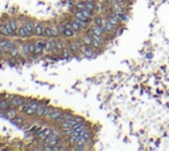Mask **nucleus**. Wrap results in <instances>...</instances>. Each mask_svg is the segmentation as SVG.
I'll return each mask as SVG.
<instances>
[{"instance_id":"1","label":"nucleus","mask_w":169,"mask_h":151,"mask_svg":"<svg viewBox=\"0 0 169 151\" xmlns=\"http://www.w3.org/2000/svg\"><path fill=\"white\" fill-rule=\"evenodd\" d=\"M62 112H63V110L61 109V107H54V106H50V105H49V107H48V110H46V114H45L44 119H49V121L56 122L57 119L61 117Z\"/></svg>"},{"instance_id":"2","label":"nucleus","mask_w":169,"mask_h":151,"mask_svg":"<svg viewBox=\"0 0 169 151\" xmlns=\"http://www.w3.org/2000/svg\"><path fill=\"white\" fill-rule=\"evenodd\" d=\"M40 103V100H37V98H32L30 100L29 105L27 106L25 112H24V114H25L27 117H29V118H32V117H36V112H37V106Z\"/></svg>"},{"instance_id":"3","label":"nucleus","mask_w":169,"mask_h":151,"mask_svg":"<svg viewBox=\"0 0 169 151\" xmlns=\"http://www.w3.org/2000/svg\"><path fill=\"white\" fill-rule=\"evenodd\" d=\"M49 105H50V103H49L48 100H41V101H40L35 118H37V119H44V117H45V114H46V110H48Z\"/></svg>"},{"instance_id":"4","label":"nucleus","mask_w":169,"mask_h":151,"mask_svg":"<svg viewBox=\"0 0 169 151\" xmlns=\"http://www.w3.org/2000/svg\"><path fill=\"white\" fill-rule=\"evenodd\" d=\"M20 49H21V54L25 57H29V56H33L35 53V49H36V42H24L23 45H20Z\"/></svg>"},{"instance_id":"5","label":"nucleus","mask_w":169,"mask_h":151,"mask_svg":"<svg viewBox=\"0 0 169 151\" xmlns=\"http://www.w3.org/2000/svg\"><path fill=\"white\" fill-rule=\"evenodd\" d=\"M61 131H58V130H52V132H50V135L46 138V141L44 142L45 144H50L52 147L54 146V144H57L58 142L61 141Z\"/></svg>"},{"instance_id":"6","label":"nucleus","mask_w":169,"mask_h":151,"mask_svg":"<svg viewBox=\"0 0 169 151\" xmlns=\"http://www.w3.org/2000/svg\"><path fill=\"white\" fill-rule=\"evenodd\" d=\"M1 113H3V117H4V118H7L8 121L12 122V121H13V119L17 117V114H19L20 112H19V109H17V107L10 106L8 109H5L4 112H1Z\"/></svg>"},{"instance_id":"7","label":"nucleus","mask_w":169,"mask_h":151,"mask_svg":"<svg viewBox=\"0 0 169 151\" xmlns=\"http://www.w3.org/2000/svg\"><path fill=\"white\" fill-rule=\"evenodd\" d=\"M67 47H69V49L72 51L73 56L77 57V54L81 53V48H82V44L79 40H72V41L67 42Z\"/></svg>"},{"instance_id":"8","label":"nucleus","mask_w":169,"mask_h":151,"mask_svg":"<svg viewBox=\"0 0 169 151\" xmlns=\"http://www.w3.org/2000/svg\"><path fill=\"white\" fill-rule=\"evenodd\" d=\"M81 54L86 58H94V57H97V51L93 47H90V45H82Z\"/></svg>"},{"instance_id":"9","label":"nucleus","mask_w":169,"mask_h":151,"mask_svg":"<svg viewBox=\"0 0 169 151\" xmlns=\"http://www.w3.org/2000/svg\"><path fill=\"white\" fill-rule=\"evenodd\" d=\"M7 98H8V101H10V105H11V106L17 107V109H19V106L21 105V102H23V98H24V97H21V95H17V94H10V95H7Z\"/></svg>"},{"instance_id":"10","label":"nucleus","mask_w":169,"mask_h":151,"mask_svg":"<svg viewBox=\"0 0 169 151\" xmlns=\"http://www.w3.org/2000/svg\"><path fill=\"white\" fill-rule=\"evenodd\" d=\"M90 30L94 33V35H98V36H100V37H106V36H108V32H107L103 25H93Z\"/></svg>"},{"instance_id":"11","label":"nucleus","mask_w":169,"mask_h":151,"mask_svg":"<svg viewBox=\"0 0 169 151\" xmlns=\"http://www.w3.org/2000/svg\"><path fill=\"white\" fill-rule=\"evenodd\" d=\"M12 122H13L15 125L20 126V127H25V123H28V122H27V115L24 113H21V114L19 113V114H17V117Z\"/></svg>"},{"instance_id":"12","label":"nucleus","mask_w":169,"mask_h":151,"mask_svg":"<svg viewBox=\"0 0 169 151\" xmlns=\"http://www.w3.org/2000/svg\"><path fill=\"white\" fill-rule=\"evenodd\" d=\"M33 36H36V37H41V36H44V23H41V21H36L35 23V33H33Z\"/></svg>"},{"instance_id":"13","label":"nucleus","mask_w":169,"mask_h":151,"mask_svg":"<svg viewBox=\"0 0 169 151\" xmlns=\"http://www.w3.org/2000/svg\"><path fill=\"white\" fill-rule=\"evenodd\" d=\"M17 36H19L20 39H23V40H27V39L30 37V35L28 33V30H27L24 24H23V25H19V29H17Z\"/></svg>"},{"instance_id":"14","label":"nucleus","mask_w":169,"mask_h":151,"mask_svg":"<svg viewBox=\"0 0 169 151\" xmlns=\"http://www.w3.org/2000/svg\"><path fill=\"white\" fill-rule=\"evenodd\" d=\"M79 41H81L82 45H90L91 47V44H93V36H91V33L86 32L85 35L79 39Z\"/></svg>"},{"instance_id":"15","label":"nucleus","mask_w":169,"mask_h":151,"mask_svg":"<svg viewBox=\"0 0 169 151\" xmlns=\"http://www.w3.org/2000/svg\"><path fill=\"white\" fill-rule=\"evenodd\" d=\"M50 132H52V129H49V127L42 129V130L37 134L38 141H40V142H45V141H46V138L49 137V135H50Z\"/></svg>"},{"instance_id":"16","label":"nucleus","mask_w":169,"mask_h":151,"mask_svg":"<svg viewBox=\"0 0 169 151\" xmlns=\"http://www.w3.org/2000/svg\"><path fill=\"white\" fill-rule=\"evenodd\" d=\"M35 23L36 21H32V20H25L24 21V25H25L27 30H28V33L30 35V37H33V33H35Z\"/></svg>"},{"instance_id":"17","label":"nucleus","mask_w":169,"mask_h":151,"mask_svg":"<svg viewBox=\"0 0 169 151\" xmlns=\"http://www.w3.org/2000/svg\"><path fill=\"white\" fill-rule=\"evenodd\" d=\"M67 27H70L73 30H74L75 33H79V32H82V28H81V25H79L77 21L73 19V20H70V21H67V23H65Z\"/></svg>"},{"instance_id":"18","label":"nucleus","mask_w":169,"mask_h":151,"mask_svg":"<svg viewBox=\"0 0 169 151\" xmlns=\"http://www.w3.org/2000/svg\"><path fill=\"white\" fill-rule=\"evenodd\" d=\"M73 117V113L70 112V110H63L62 114H61V117L57 119V123H61V122H63V121H66V119H70Z\"/></svg>"},{"instance_id":"19","label":"nucleus","mask_w":169,"mask_h":151,"mask_svg":"<svg viewBox=\"0 0 169 151\" xmlns=\"http://www.w3.org/2000/svg\"><path fill=\"white\" fill-rule=\"evenodd\" d=\"M11 105H10V101H8V98H0V113L4 112L5 109H8Z\"/></svg>"},{"instance_id":"20","label":"nucleus","mask_w":169,"mask_h":151,"mask_svg":"<svg viewBox=\"0 0 169 151\" xmlns=\"http://www.w3.org/2000/svg\"><path fill=\"white\" fill-rule=\"evenodd\" d=\"M42 37H45V39H50V37H53V36H52L50 24H44V36H42Z\"/></svg>"},{"instance_id":"21","label":"nucleus","mask_w":169,"mask_h":151,"mask_svg":"<svg viewBox=\"0 0 169 151\" xmlns=\"http://www.w3.org/2000/svg\"><path fill=\"white\" fill-rule=\"evenodd\" d=\"M75 35H77V33L74 32V30L70 28V27L66 25V29H65V32H63L62 36H63V37H66V39H72V37H74Z\"/></svg>"},{"instance_id":"22","label":"nucleus","mask_w":169,"mask_h":151,"mask_svg":"<svg viewBox=\"0 0 169 151\" xmlns=\"http://www.w3.org/2000/svg\"><path fill=\"white\" fill-rule=\"evenodd\" d=\"M50 28H52V36L54 37H60L61 33H60V29H58V24H50Z\"/></svg>"},{"instance_id":"23","label":"nucleus","mask_w":169,"mask_h":151,"mask_svg":"<svg viewBox=\"0 0 169 151\" xmlns=\"http://www.w3.org/2000/svg\"><path fill=\"white\" fill-rule=\"evenodd\" d=\"M103 16H99V15H95L93 17V25H103Z\"/></svg>"},{"instance_id":"24","label":"nucleus","mask_w":169,"mask_h":151,"mask_svg":"<svg viewBox=\"0 0 169 151\" xmlns=\"http://www.w3.org/2000/svg\"><path fill=\"white\" fill-rule=\"evenodd\" d=\"M116 15H118L119 20H120V23H127L128 21V15L125 13L124 11H120V12H116Z\"/></svg>"},{"instance_id":"25","label":"nucleus","mask_w":169,"mask_h":151,"mask_svg":"<svg viewBox=\"0 0 169 151\" xmlns=\"http://www.w3.org/2000/svg\"><path fill=\"white\" fill-rule=\"evenodd\" d=\"M8 24L11 25V28L15 30V32L17 33V29H19V24H17V20L15 19V17H11L10 20H8Z\"/></svg>"},{"instance_id":"26","label":"nucleus","mask_w":169,"mask_h":151,"mask_svg":"<svg viewBox=\"0 0 169 151\" xmlns=\"http://www.w3.org/2000/svg\"><path fill=\"white\" fill-rule=\"evenodd\" d=\"M70 121H72V122H73V125H74V123H81V122H83L85 119L82 118V117L75 115V114H73V117H72V118H70Z\"/></svg>"},{"instance_id":"27","label":"nucleus","mask_w":169,"mask_h":151,"mask_svg":"<svg viewBox=\"0 0 169 151\" xmlns=\"http://www.w3.org/2000/svg\"><path fill=\"white\" fill-rule=\"evenodd\" d=\"M0 35H1V36H5V37H8V30H7V27H5V23L0 25Z\"/></svg>"},{"instance_id":"28","label":"nucleus","mask_w":169,"mask_h":151,"mask_svg":"<svg viewBox=\"0 0 169 151\" xmlns=\"http://www.w3.org/2000/svg\"><path fill=\"white\" fill-rule=\"evenodd\" d=\"M45 45H46V40H37V42H36V47L37 48H42V49H45Z\"/></svg>"},{"instance_id":"29","label":"nucleus","mask_w":169,"mask_h":151,"mask_svg":"<svg viewBox=\"0 0 169 151\" xmlns=\"http://www.w3.org/2000/svg\"><path fill=\"white\" fill-rule=\"evenodd\" d=\"M58 29H60V33H61V35H63V32H65V29H66V24L58 23Z\"/></svg>"},{"instance_id":"30","label":"nucleus","mask_w":169,"mask_h":151,"mask_svg":"<svg viewBox=\"0 0 169 151\" xmlns=\"http://www.w3.org/2000/svg\"><path fill=\"white\" fill-rule=\"evenodd\" d=\"M116 1H119V3H125L127 0H116Z\"/></svg>"},{"instance_id":"31","label":"nucleus","mask_w":169,"mask_h":151,"mask_svg":"<svg viewBox=\"0 0 169 151\" xmlns=\"http://www.w3.org/2000/svg\"><path fill=\"white\" fill-rule=\"evenodd\" d=\"M98 3H104V0H97Z\"/></svg>"}]
</instances>
